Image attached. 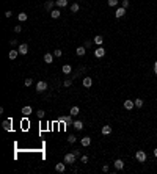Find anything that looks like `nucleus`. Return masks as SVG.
<instances>
[{"label": "nucleus", "instance_id": "obj_1", "mask_svg": "<svg viewBox=\"0 0 157 174\" xmlns=\"http://www.w3.org/2000/svg\"><path fill=\"white\" fill-rule=\"evenodd\" d=\"M135 160L140 162V163H144V162H146V152H144V150H137L135 152Z\"/></svg>", "mask_w": 157, "mask_h": 174}, {"label": "nucleus", "instance_id": "obj_2", "mask_svg": "<svg viewBox=\"0 0 157 174\" xmlns=\"http://www.w3.org/2000/svg\"><path fill=\"white\" fill-rule=\"evenodd\" d=\"M17 50H19V54H21V55H27V54H28V44H27V42H22V44H19Z\"/></svg>", "mask_w": 157, "mask_h": 174}, {"label": "nucleus", "instance_id": "obj_3", "mask_svg": "<svg viewBox=\"0 0 157 174\" xmlns=\"http://www.w3.org/2000/svg\"><path fill=\"white\" fill-rule=\"evenodd\" d=\"M75 154H66L65 155V163H69V165H72V163H75Z\"/></svg>", "mask_w": 157, "mask_h": 174}, {"label": "nucleus", "instance_id": "obj_4", "mask_svg": "<svg viewBox=\"0 0 157 174\" xmlns=\"http://www.w3.org/2000/svg\"><path fill=\"white\" fill-rule=\"evenodd\" d=\"M46 90H47V83H46V82H43V80H41V82L36 83V91H38V92H43V91H46Z\"/></svg>", "mask_w": 157, "mask_h": 174}, {"label": "nucleus", "instance_id": "obj_5", "mask_svg": "<svg viewBox=\"0 0 157 174\" xmlns=\"http://www.w3.org/2000/svg\"><path fill=\"white\" fill-rule=\"evenodd\" d=\"M104 55H105V49L99 46V47H97V49L94 50V56H96V58H102Z\"/></svg>", "mask_w": 157, "mask_h": 174}, {"label": "nucleus", "instance_id": "obj_6", "mask_svg": "<svg viewBox=\"0 0 157 174\" xmlns=\"http://www.w3.org/2000/svg\"><path fill=\"white\" fill-rule=\"evenodd\" d=\"M55 171L57 172H65L66 171V165L65 163H57L55 165Z\"/></svg>", "mask_w": 157, "mask_h": 174}, {"label": "nucleus", "instance_id": "obj_7", "mask_svg": "<svg viewBox=\"0 0 157 174\" xmlns=\"http://www.w3.org/2000/svg\"><path fill=\"white\" fill-rule=\"evenodd\" d=\"M80 144H82V146H90V144H91V138L90 136H83L82 138V140H80Z\"/></svg>", "mask_w": 157, "mask_h": 174}, {"label": "nucleus", "instance_id": "obj_8", "mask_svg": "<svg viewBox=\"0 0 157 174\" xmlns=\"http://www.w3.org/2000/svg\"><path fill=\"white\" fill-rule=\"evenodd\" d=\"M85 52H86V47H85V46H80V47L75 49V54H77L79 56H83V55H85Z\"/></svg>", "mask_w": 157, "mask_h": 174}, {"label": "nucleus", "instance_id": "obj_9", "mask_svg": "<svg viewBox=\"0 0 157 174\" xmlns=\"http://www.w3.org/2000/svg\"><path fill=\"white\" fill-rule=\"evenodd\" d=\"M124 14H126V8H123V6L115 11V17H123Z\"/></svg>", "mask_w": 157, "mask_h": 174}, {"label": "nucleus", "instance_id": "obj_10", "mask_svg": "<svg viewBox=\"0 0 157 174\" xmlns=\"http://www.w3.org/2000/svg\"><path fill=\"white\" fill-rule=\"evenodd\" d=\"M72 127H74L75 130H82V129H83V122H82V121H74V122H72Z\"/></svg>", "mask_w": 157, "mask_h": 174}, {"label": "nucleus", "instance_id": "obj_11", "mask_svg": "<svg viewBox=\"0 0 157 174\" xmlns=\"http://www.w3.org/2000/svg\"><path fill=\"white\" fill-rule=\"evenodd\" d=\"M115 168H116V170H123V168H124V162L121 158H116L115 160Z\"/></svg>", "mask_w": 157, "mask_h": 174}, {"label": "nucleus", "instance_id": "obj_12", "mask_svg": "<svg viewBox=\"0 0 157 174\" xmlns=\"http://www.w3.org/2000/svg\"><path fill=\"white\" fill-rule=\"evenodd\" d=\"M133 107H135V102L133 100H124V108L126 110H132Z\"/></svg>", "mask_w": 157, "mask_h": 174}, {"label": "nucleus", "instance_id": "obj_13", "mask_svg": "<svg viewBox=\"0 0 157 174\" xmlns=\"http://www.w3.org/2000/svg\"><path fill=\"white\" fill-rule=\"evenodd\" d=\"M44 61L47 63V64L54 63V54H46V55H44Z\"/></svg>", "mask_w": 157, "mask_h": 174}, {"label": "nucleus", "instance_id": "obj_14", "mask_svg": "<svg viewBox=\"0 0 157 174\" xmlns=\"http://www.w3.org/2000/svg\"><path fill=\"white\" fill-rule=\"evenodd\" d=\"M71 118H72V114H69V116H61V118H60V121H61V122H66V124H69V126H72V124H71Z\"/></svg>", "mask_w": 157, "mask_h": 174}, {"label": "nucleus", "instance_id": "obj_15", "mask_svg": "<svg viewBox=\"0 0 157 174\" xmlns=\"http://www.w3.org/2000/svg\"><path fill=\"white\" fill-rule=\"evenodd\" d=\"M91 85H93L91 77H85V78H83V86H85V88H90Z\"/></svg>", "mask_w": 157, "mask_h": 174}, {"label": "nucleus", "instance_id": "obj_16", "mask_svg": "<svg viewBox=\"0 0 157 174\" xmlns=\"http://www.w3.org/2000/svg\"><path fill=\"white\" fill-rule=\"evenodd\" d=\"M17 55H19V50H10V54H8L10 60H16Z\"/></svg>", "mask_w": 157, "mask_h": 174}, {"label": "nucleus", "instance_id": "obj_17", "mask_svg": "<svg viewBox=\"0 0 157 174\" xmlns=\"http://www.w3.org/2000/svg\"><path fill=\"white\" fill-rule=\"evenodd\" d=\"M55 5H57L58 8H65L66 5H68V0H57V2H55Z\"/></svg>", "mask_w": 157, "mask_h": 174}, {"label": "nucleus", "instance_id": "obj_18", "mask_svg": "<svg viewBox=\"0 0 157 174\" xmlns=\"http://www.w3.org/2000/svg\"><path fill=\"white\" fill-rule=\"evenodd\" d=\"M32 112H33V110H32V107H24V108H22V114H24V116H28V114H32Z\"/></svg>", "mask_w": 157, "mask_h": 174}, {"label": "nucleus", "instance_id": "obj_19", "mask_svg": "<svg viewBox=\"0 0 157 174\" xmlns=\"http://www.w3.org/2000/svg\"><path fill=\"white\" fill-rule=\"evenodd\" d=\"M2 126H3V129H5V130H11V119L3 121V122H2Z\"/></svg>", "mask_w": 157, "mask_h": 174}, {"label": "nucleus", "instance_id": "obj_20", "mask_svg": "<svg viewBox=\"0 0 157 174\" xmlns=\"http://www.w3.org/2000/svg\"><path fill=\"white\" fill-rule=\"evenodd\" d=\"M112 133V127L110 126H104L102 127V135H110Z\"/></svg>", "mask_w": 157, "mask_h": 174}, {"label": "nucleus", "instance_id": "obj_21", "mask_svg": "<svg viewBox=\"0 0 157 174\" xmlns=\"http://www.w3.org/2000/svg\"><path fill=\"white\" fill-rule=\"evenodd\" d=\"M93 41H94V44H97V46H102V42H104V38L97 34V36H94V39H93Z\"/></svg>", "mask_w": 157, "mask_h": 174}, {"label": "nucleus", "instance_id": "obj_22", "mask_svg": "<svg viewBox=\"0 0 157 174\" xmlns=\"http://www.w3.org/2000/svg\"><path fill=\"white\" fill-rule=\"evenodd\" d=\"M60 14H61L60 10H52V11H50V16L54 17V19H58V17H60Z\"/></svg>", "mask_w": 157, "mask_h": 174}, {"label": "nucleus", "instance_id": "obj_23", "mask_svg": "<svg viewBox=\"0 0 157 174\" xmlns=\"http://www.w3.org/2000/svg\"><path fill=\"white\" fill-rule=\"evenodd\" d=\"M54 5H55V2H52V0H47V2L44 3V8H46V10H52V8H54Z\"/></svg>", "mask_w": 157, "mask_h": 174}, {"label": "nucleus", "instance_id": "obj_24", "mask_svg": "<svg viewBox=\"0 0 157 174\" xmlns=\"http://www.w3.org/2000/svg\"><path fill=\"white\" fill-rule=\"evenodd\" d=\"M17 19H19L21 22H25V20L28 19V16H27L25 13H19V14H17Z\"/></svg>", "mask_w": 157, "mask_h": 174}, {"label": "nucleus", "instance_id": "obj_25", "mask_svg": "<svg viewBox=\"0 0 157 174\" xmlns=\"http://www.w3.org/2000/svg\"><path fill=\"white\" fill-rule=\"evenodd\" d=\"M72 72V68L69 66V64H65L63 66V74H71Z\"/></svg>", "mask_w": 157, "mask_h": 174}, {"label": "nucleus", "instance_id": "obj_26", "mask_svg": "<svg viewBox=\"0 0 157 174\" xmlns=\"http://www.w3.org/2000/svg\"><path fill=\"white\" fill-rule=\"evenodd\" d=\"M79 112H80V108H79V107H72V108H71V113H69V114L77 116V114H79Z\"/></svg>", "mask_w": 157, "mask_h": 174}, {"label": "nucleus", "instance_id": "obj_27", "mask_svg": "<svg viewBox=\"0 0 157 174\" xmlns=\"http://www.w3.org/2000/svg\"><path fill=\"white\" fill-rule=\"evenodd\" d=\"M79 3H72L71 5V13H77V11H79Z\"/></svg>", "mask_w": 157, "mask_h": 174}, {"label": "nucleus", "instance_id": "obj_28", "mask_svg": "<svg viewBox=\"0 0 157 174\" xmlns=\"http://www.w3.org/2000/svg\"><path fill=\"white\" fill-rule=\"evenodd\" d=\"M133 102H135V107H137V108H141V107H143V100H141V99H135Z\"/></svg>", "mask_w": 157, "mask_h": 174}, {"label": "nucleus", "instance_id": "obj_29", "mask_svg": "<svg viewBox=\"0 0 157 174\" xmlns=\"http://www.w3.org/2000/svg\"><path fill=\"white\" fill-rule=\"evenodd\" d=\"M36 114H38V118H39V119H43L44 116H46V112H44V110H38Z\"/></svg>", "mask_w": 157, "mask_h": 174}, {"label": "nucleus", "instance_id": "obj_30", "mask_svg": "<svg viewBox=\"0 0 157 174\" xmlns=\"http://www.w3.org/2000/svg\"><path fill=\"white\" fill-rule=\"evenodd\" d=\"M108 6H116V5H118V0H108Z\"/></svg>", "mask_w": 157, "mask_h": 174}, {"label": "nucleus", "instance_id": "obj_31", "mask_svg": "<svg viewBox=\"0 0 157 174\" xmlns=\"http://www.w3.org/2000/svg\"><path fill=\"white\" fill-rule=\"evenodd\" d=\"M63 55V52L60 50V49H57V50H54V56H58V58H60Z\"/></svg>", "mask_w": 157, "mask_h": 174}, {"label": "nucleus", "instance_id": "obj_32", "mask_svg": "<svg viewBox=\"0 0 157 174\" xmlns=\"http://www.w3.org/2000/svg\"><path fill=\"white\" fill-rule=\"evenodd\" d=\"M75 140H77V138H75L74 135H69L68 136V143H75Z\"/></svg>", "mask_w": 157, "mask_h": 174}, {"label": "nucleus", "instance_id": "obj_33", "mask_svg": "<svg viewBox=\"0 0 157 174\" xmlns=\"http://www.w3.org/2000/svg\"><path fill=\"white\" fill-rule=\"evenodd\" d=\"M80 160H82V163H86V162H88V155H82Z\"/></svg>", "mask_w": 157, "mask_h": 174}, {"label": "nucleus", "instance_id": "obj_34", "mask_svg": "<svg viewBox=\"0 0 157 174\" xmlns=\"http://www.w3.org/2000/svg\"><path fill=\"white\" fill-rule=\"evenodd\" d=\"M14 32H16V33H21V32H22V27H21V25H16V27H14Z\"/></svg>", "mask_w": 157, "mask_h": 174}, {"label": "nucleus", "instance_id": "obj_35", "mask_svg": "<svg viewBox=\"0 0 157 174\" xmlns=\"http://www.w3.org/2000/svg\"><path fill=\"white\" fill-rule=\"evenodd\" d=\"M93 42H94V41H86V42H85V47H86V49H90L91 46H93Z\"/></svg>", "mask_w": 157, "mask_h": 174}, {"label": "nucleus", "instance_id": "obj_36", "mask_svg": "<svg viewBox=\"0 0 157 174\" xmlns=\"http://www.w3.org/2000/svg\"><path fill=\"white\" fill-rule=\"evenodd\" d=\"M32 83H33L32 78H27V80H25V86H32Z\"/></svg>", "mask_w": 157, "mask_h": 174}, {"label": "nucleus", "instance_id": "obj_37", "mask_svg": "<svg viewBox=\"0 0 157 174\" xmlns=\"http://www.w3.org/2000/svg\"><path fill=\"white\" fill-rule=\"evenodd\" d=\"M129 6V0H123V8H127Z\"/></svg>", "mask_w": 157, "mask_h": 174}, {"label": "nucleus", "instance_id": "obj_38", "mask_svg": "<svg viewBox=\"0 0 157 174\" xmlns=\"http://www.w3.org/2000/svg\"><path fill=\"white\" fill-rule=\"evenodd\" d=\"M13 16V13H11V11H5V17H11Z\"/></svg>", "mask_w": 157, "mask_h": 174}, {"label": "nucleus", "instance_id": "obj_39", "mask_svg": "<svg viewBox=\"0 0 157 174\" xmlns=\"http://www.w3.org/2000/svg\"><path fill=\"white\" fill-rule=\"evenodd\" d=\"M71 83H72L71 80H65V83H63V85H65V86H71Z\"/></svg>", "mask_w": 157, "mask_h": 174}, {"label": "nucleus", "instance_id": "obj_40", "mask_svg": "<svg viewBox=\"0 0 157 174\" xmlns=\"http://www.w3.org/2000/svg\"><path fill=\"white\" fill-rule=\"evenodd\" d=\"M102 171H104V172H108V166L104 165V166H102Z\"/></svg>", "mask_w": 157, "mask_h": 174}, {"label": "nucleus", "instance_id": "obj_41", "mask_svg": "<svg viewBox=\"0 0 157 174\" xmlns=\"http://www.w3.org/2000/svg\"><path fill=\"white\" fill-rule=\"evenodd\" d=\"M10 44H11V46H16V44H17V41H16V39H11Z\"/></svg>", "mask_w": 157, "mask_h": 174}, {"label": "nucleus", "instance_id": "obj_42", "mask_svg": "<svg viewBox=\"0 0 157 174\" xmlns=\"http://www.w3.org/2000/svg\"><path fill=\"white\" fill-rule=\"evenodd\" d=\"M154 74H155V75H157V61H155V63H154Z\"/></svg>", "mask_w": 157, "mask_h": 174}, {"label": "nucleus", "instance_id": "obj_43", "mask_svg": "<svg viewBox=\"0 0 157 174\" xmlns=\"http://www.w3.org/2000/svg\"><path fill=\"white\" fill-rule=\"evenodd\" d=\"M154 157H157V148L154 149Z\"/></svg>", "mask_w": 157, "mask_h": 174}]
</instances>
